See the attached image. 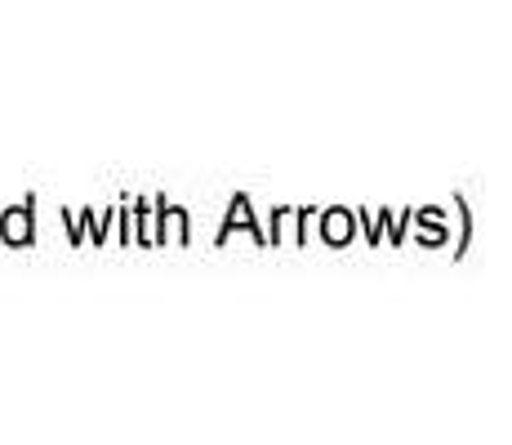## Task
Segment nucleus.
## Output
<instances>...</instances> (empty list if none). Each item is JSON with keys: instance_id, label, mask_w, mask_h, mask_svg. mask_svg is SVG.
<instances>
[]
</instances>
